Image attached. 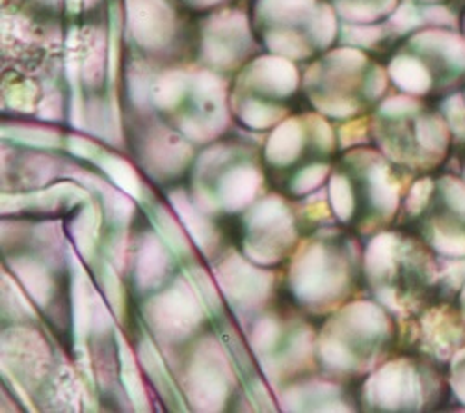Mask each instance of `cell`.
I'll return each mask as SVG.
<instances>
[{"instance_id": "cell-1", "label": "cell", "mask_w": 465, "mask_h": 413, "mask_svg": "<svg viewBox=\"0 0 465 413\" xmlns=\"http://www.w3.org/2000/svg\"><path fill=\"white\" fill-rule=\"evenodd\" d=\"M450 157H452V162H454L452 173H458L460 177L465 179V145L454 147V152L450 153Z\"/></svg>"}, {"instance_id": "cell-2", "label": "cell", "mask_w": 465, "mask_h": 413, "mask_svg": "<svg viewBox=\"0 0 465 413\" xmlns=\"http://www.w3.org/2000/svg\"><path fill=\"white\" fill-rule=\"evenodd\" d=\"M461 26H463V30H465V12H463V15H461Z\"/></svg>"}]
</instances>
